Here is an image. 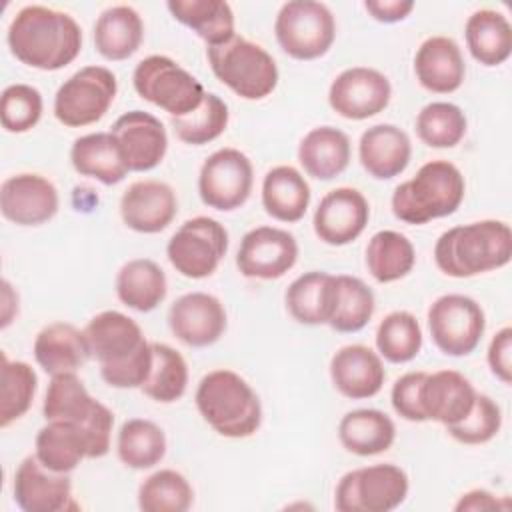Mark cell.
<instances>
[{"label":"cell","instance_id":"obj_40","mask_svg":"<svg viewBox=\"0 0 512 512\" xmlns=\"http://www.w3.org/2000/svg\"><path fill=\"white\" fill-rule=\"evenodd\" d=\"M376 350L390 364H406L422 350V328L408 310L386 314L376 328Z\"/></svg>","mask_w":512,"mask_h":512},{"label":"cell","instance_id":"obj_22","mask_svg":"<svg viewBox=\"0 0 512 512\" xmlns=\"http://www.w3.org/2000/svg\"><path fill=\"white\" fill-rule=\"evenodd\" d=\"M330 380L344 398L364 400L382 390L386 370L380 354L370 346L348 344L334 352L330 360Z\"/></svg>","mask_w":512,"mask_h":512},{"label":"cell","instance_id":"obj_33","mask_svg":"<svg viewBox=\"0 0 512 512\" xmlns=\"http://www.w3.org/2000/svg\"><path fill=\"white\" fill-rule=\"evenodd\" d=\"M464 38L468 52L482 66H500L512 54V26L498 10L472 12L464 26Z\"/></svg>","mask_w":512,"mask_h":512},{"label":"cell","instance_id":"obj_27","mask_svg":"<svg viewBox=\"0 0 512 512\" xmlns=\"http://www.w3.org/2000/svg\"><path fill=\"white\" fill-rule=\"evenodd\" d=\"M36 364L50 376L76 372L90 356L84 330L70 322H52L44 326L32 346Z\"/></svg>","mask_w":512,"mask_h":512},{"label":"cell","instance_id":"obj_32","mask_svg":"<svg viewBox=\"0 0 512 512\" xmlns=\"http://www.w3.org/2000/svg\"><path fill=\"white\" fill-rule=\"evenodd\" d=\"M338 440L350 454L376 456L394 444L396 426L382 410L358 408L340 418Z\"/></svg>","mask_w":512,"mask_h":512},{"label":"cell","instance_id":"obj_6","mask_svg":"<svg viewBox=\"0 0 512 512\" xmlns=\"http://www.w3.org/2000/svg\"><path fill=\"white\" fill-rule=\"evenodd\" d=\"M214 76L244 100H262L278 86V66L260 44L234 34L230 40L206 48Z\"/></svg>","mask_w":512,"mask_h":512},{"label":"cell","instance_id":"obj_18","mask_svg":"<svg viewBox=\"0 0 512 512\" xmlns=\"http://www.w3.org/2000/svg\"><path fill=\"white\" fill-rule=\"evenodd\" d=\"M56 186L42 174L20 172L8 176L0 186V212L16 226H40L58 212Z\"/></svg>","mask_w":512,"mask_h":512},{"label":"cell","instance_id":"obj_44","mask_svg":"<svg viewBox=\"0 0 512 512\" xmlns=\"http://www.w3.org/2000/svg\"><path fill=\"white\" fill-rule=\"evenodd\" d=\"M418 138L430 148H454L462 142L468 130L466 114L452 102H430L414 122Z\"/></svg>","mask_w":512,"mask_h":512},{"label":"cell","instance_id":"obj_15","mask_svg":"<svg viewBox=\"0 0 512 512\" xmlns=\"http://www.w3.org/2000/svg\"><path fill=\"white\" fill-rule=\"evenodd\" d=\"M392 98L390 80L376 68L342 70L328 88L330 108L346 120H366L380 114Z\"/></svg>","mask_w":512,"mask_h":512},{"label":"cell","instance_id":"obj_37","mask_svg":"<svg viewBox=\"0 0 512 512\" xmlns=\"http://www.w3.org/2000/svg\"><path fill=\"white\" fill-rule=\"evenodd\" d=\"M416 250L408 236L396 230L376 232L366 246V268L380 284L396 282L412 272Z\"/></svg>","mask_w":512,"mask_h":512},{"label":"cell","instance_id":"obj_39","mask_svg":"<svg viewBox=\"0 0 512 512\" xmlns=\"http://www.w3.org/2000/svg\"><path fill=\"white\" fill-rule=\"evenodd\" d=\"M152 366L140 390L154 402L172 404L180 400L188 388V364L184 356L162 342H150Z\"/></svg>","mask_w":512,"mask_h":512},{"label":"cell","instance_id":"obj_36","mask_svg":"<svg viewBox=\"0 0 512 512\" xmlns=\"http://www.w3.org/2000/svg\"><path fill=\"white\" fill-rule=\"evenodd\" d=\"M166 8L176 22L190 28L206 46L222 44L236 34L232 6L224 0H168Z\"/></svg>","mask_w":512,"mask_h":512},{"label":"cell","instance_id":"obj_41","mask_svg":"<svg viewBox=\"0 0 512 512\" xmlns=\"http://www.w3.org/2000/svg\"><path fill=\"white\" fill-rule=\"evenodd\" d=\"M96 398L90 396L76 372H64L50 378L46 388L42 414L46 420H66L82 424L94 410Z\"/></svg>","mask_w":512,"mask_h":512},{"label":"cell","instance_id":"obj_10","mask_svg":"<svg viewBox=\"0 0 512 512\" xmlns=\"http://www.w3.org/2000/svg\"><path fill=\"white\" fill-rule=\"evenodd\" d=\"M118 92L116 76L106 66H84L68 76L54 96V116L68 128L96 124L106 116Z\"/></svg>","mask_w":512,"mask_h":512},{"label":"cell","instance_id":"obj_31","mask_svg":"<svg viewBox=\"0 0 512 512\" xmlns=\"http://www.w3.org/2000/svg\"><path fill=\"white\" fill-rule=\"evenodd\" d=\"M114 288L124 306L136 312H152L164 302L168 294V280L154 260L132 258L120 266Z\"/></svg>","mask_w":512,"mask_h":512},{"label":"cell","instance_id":"obj_35","mask_svg":"<svg viewBox=\"0 0 512 512\" xmlns=\"http://www.w3.org/2000/svg\"><path fill=\"white\" fill-rule=\"evenodd\" d=\"M70 162L80 176L94 178L106 186L122 182L128 174L110 132H90L76 138L70 148Z\"/></svg>","mask_w":512,"mask_h":512},{"label":"cell","instance_id":"obj_51","mask_svg":"<svg viewBox=\"0 0 512 512\" xmlns=\"http://www.w3.org/2000/svg\"><path fill=\"white\" fill-rule=\"evenodd\" d=\"M490 372L504 384L512 382V328L504 326L500 328L490 344L486 354Z\"/></svg>","mask_w":512,"mask_h":512},{"label":"cell","instance_id":"obj_42","mask_svg":"<svg viewBox=\"0 0 512 512\" xmlns=\"http://www.w3.org/2000/svg\"><path fill=\"white\" fill-rule=\"evenodd\" d=\"M228 120L230 112L226 102L218 94L206 92L196 110L186 116L170 118V126L180 142L190 146H204L224 134Z\"/></svg>","mask_w":512,"mask_h":512},{"label":"cell","instance_id":"obj_26","mask_svg":"<svg viewBox=\"0 0 512 512\" xmlns=\"http://www.w3.org/2000/svg\"><path fill=\"white\" fill-rule=\"evenodd\" d=\"M288 314L306 326L328 324L338 306V280L334 274L310 270L294 278L284 294Z\"/></svg>","mask_w":512,"mask_h":512},{"label":"cell","instance_id":"obj_28","mask_svg":"<svg viewBox=\"0 0 512 512\" xmlns=\"http://www.w3.org/2000/svg\"><path fill=\"white\" fill-rule=\"evenodd\" d=\"M350 138L334 126H316L298 144V162L316 180H332L350 164Z\"/></svg>","mask_w":512,"mask_h":512},{"label":"cell","instance_id":"obj_2","mask_svg":"<svg viewBox=\"0 0 512 512\" xmlns=\"http://www.w3.org/2000/svg\"><path fill=\"white\" fill-rule=\"evenodd\" d=\"M84 336L102 380L112 388H140L152 366V346L140 324L118 312L104 310L88 320Z\"/></svg>","mask_w":512,"mask_h":512},{"label":"cell","instance_id":"obj_49","mask_svg":"<svg viewBox=\"0 0 512 512\" xmlns=\"http://www.w3.org/2000/svg\"><path fill=\"white\" fill-rule=\"evenodd\" d=\"M426 378L424 370H412L396 378L390 390V402L394 412L408 420V422H426L422 402H420V388Z\"/></svg>","mask_w":512,"mask_h":512},{"label":"cell","instance_id":"obj_11","mask_svg":"<svg viewBox=\"0 0 512 512\" xmlns=\"http://www.w3.org/2000/svg\"><path fill=\"white\" fill-rule=\"evenodd\" d=\"M226 252L228 230L210 216H194L182 222L166 244L172 268L190 280L212 276Z\"/></svg>","mask_w":512,"mask_h":512},{"label":"cell","instance_id":"obj_46","mask_svg":"<svg viewBox=\"0 0 512 512\" xmlns=\"http://www.w3.org/2000/svg\"><path fill=\"white\" fill-rule=\"evenodd\" d=\"M38 376L28 362L8 360L2 352V402H0V426L8 428L22 418L36 396Z\"/></svg>","mask_w":512,"mask_h":512},{"label":"cell","instance_id":"obj_54","mask_svg":"<svg viewBox=\"0 0 512 512\" xmlns=\"http://www.w3.org/2000/svg\"><path fill=\"white\" fill-rule=\"evenodd\" d=\"M18 314V294L8 280L2 282V328H8Z\"/></svg>","mask_w":512,"mask_h":512},{"label":"cell","instance_id":"obj_19","mask_svg":"<svg viewBox=\"0 0 512 512\" xmlns=\"http://www.w3.org/2000/svg\"><path fill=\"white\" fill-rule=\"evenodd\" d=\"M224 304L208 292H188L176 298L168 310L170 332L192 348L212 346L226 332Z\"/></svg>","mask_w":512,"mask_h":512},{"label":"cell","instance_id":"obj_21","mask_svg":"<svg viewBox=\"0 0 512 512\" xmlns=\"http://www.w3.org/2000/svg\"><path fill=\"white\" fill-rule=\"evenodd\" d=\"M178 212L176 192L162 180H136L120 198L122 222L140 234L166 230Z\"/></svg>","mask_w":512,"mask_h":512},{"label":"cell","instance_id":"obj_24","mask_svg":"<svg viewBox=\"0 0 512 512\" xmlns=\"http://www.w3.org/2000/svg\"><path fill=\"white\" fill-rule=\"evenodd\" d=\"M472 382L456 370H438L428 374L420 388V402L426 420L452 426L464 420L476 400Z\"/></svg>","mask_w":512,"mask_h":512},{"label":"cell","instance_id":"obj_12","mask_svg":"<svg viewBox=\"0 0 512 512\" xmlns=\"http://www.w3.org/2000/svg\"><path fill=\"white\" fill-rule=\"evenodd\" d=\"M428 330L436 348L446 356H468L484 336L486 314L470 296L444 294L428 308Z\"/></svg>","mask_w":512,"mask_h":512},{"label":"cell","instance_id":"obj_34","mask_svg":"<svg viewBox=\"0 0 512 512\" xmlns=\"http://www.w3.org/2000/svg\"><path fill=\"white\" fill-rule=\"evenodd\" d=\"M36 458L50 470L70 474L78 464L88 458V440L80 424L66 420H46L38 430Z\"/></svg>","mask_w":512,"mask_h":512},{"label":"cell","instance_id":"obj_25","mask_svg":"<svg viewBox=\"0 0 512 512\" xmlns=\"http://www.w3.org/2000/svg\"><path fill=\"white\" fill-rule=\"evenodd\" d=\"M358 158L372 178L390 180L402 174L410 164V136L396 124H374L360 136Z\"/></svg>","mask_w":512,"mask_h":512},{"label":"cell","instance_id":"obj_50","mask_svg":"<svg viewBox=\"0 0 512 512\" xmlns=\"http://www.w3.org/2000/svg\"><path fill=\"white\" fill-rule=\"evenodd\" d=\"M80 426H82V430L86 434V440H88V458L106 456L108 450H110L112 428H114L112 410L98 400L92 414Z\"/></svg>","mask_w":512,"mask_h":512},{"label":"cell","instance_id":"obj_13","mask_svg":"<svg viewBox=\"0 0 512 512\" xmlns=\"http://www.w3.org/2000/svg\"><path fill=\"white\" fill-rule=\"evenodd\" d=\"M254 168L250 158L238 148L212 152L198 172L200 200L214 210L232 212L240 208L252 192Z\"/></svg>","mask_w":512,"mask_h":512},{"label":"cell","instance_id":"obj_14","mask_svg":"<svg viewBox=\"0 0 512 512\" xmlns=\"http://www.w3.org/2000/svg\"><path fill=\"white\" fill-rule=\"evenodd\" d=\"M296 260V238L276 226H256L248 230L236 252L238 272L254 280H278L294 268Z\"/></svg>","mask_w":512,"mask_h":512},{"label":"cell","instance_id":"obj_48","mask_svg":"<svg viewBox=\"0 0 512 512\" xmlns=\"http://www.w3.org/2000/svg\"><path fill=\"white\" fill-rule=\"evenodd\" d=\"M502 428V410L500 406L488 396V394H476L474 406L470 414L452 424L446 426V432L460 444L476 446L490 442Z\"/></svg>","mask_w":512,"mask_h":512},{"label":"cell","instance_id":"obj_4","mask_svg":"<svg viewBox=\"0 0 512 512\" xmlns=\"http://www.w3.org/2000/svg\"><path fill=\"white\" fill-rule=\"evenodd\" d=\"M202 420L224 438H248L262 424V404L238 372L218 368L202 376L194 394Z\"/></svg>","mask_w":512,"mask_h":512},{"label":"cell","instance_id":"obj_23","mask_svg":"<svg viewBox=\"0 0 512 512\" xmlns=\"http://www.w3.org/2000/svg\"><path fill=\"white\" fill-rule=\"evenodd\" d=\"M414 74L420 86L428 92H456L466 76V64L458 42L450 36L426 38L414 54Z\"/></svg>","mask_w":512,"mask_h":512},{"label":"cell","instance_id":"obj_29","mask_svg":"<svg viewBox=\"0 0 512 512\" xmlns=\"http://www.w3.org/2000/svg\"><path fill=\"white\" fill-rule=\"evenodd\" d=\"M262 206L278 222L294 224L304 218L310 206V184L302 172L290 164L274 166L262 180Z\"/></svg>","mask_w":512,"mask_h":512},{"label":"cell","instance_id":"obj_43","mask_svg":"<svg viewBox=\"0 0 512 512\" xmlns=\"http://www.w3.org/2000/svg\"><path fill=\"white\" fill-rule=\"evenodd\" d=\"M192 502L190 482L172 468L156 470L138 488V508L144 512H186Z\"/></svg>","mask_w":512,"mask_h":512},{"label":"cell","instance_id":"obj_20","mask_svg":"<svg viewBox=\"0 0 512 512\" xmlns=\"http://www.w3.org/2000/svg\"><path fill=\"white\" fill-rule=\"evenodd\" d=\"M12 494L16 506L24 512H64L76 508L68 474L46 468L36 454L26 456L18 464Z\"/></svg>","mask_w":512,"mask_h":512},{"label":"cell","instance_id":"obj_17","mask_svg":"<svg viewBox=\"0 0 512 512\" xmlns=\"http://www.w3.org/2000/svg\"><path fill=\"white\" fill-rule=\"evenodd\" d=\"M370 220L366 196L350 186H340L326 192L312 218L314 234L328 246H346L354 242Z\"/></svg>","mask_w":512,"mask_h":512},{"label":"cell","instance_id":"obj_45","mask_svg":"<svg viewBox=\"0 0 512 512\" xmlns=\"http://www.w3.org/2000/svg\"><path fill=\"white\" fill-rule=\"evenodd\" d=\"M338 306L328 326L340 334H354L370 322L376 300L372 288L358 276L338 274Z\"/></svg>","mask_w":512,"mask_h":512},{"label":"cell","instance_id":"obj_5","mask_svg":"<svg viewBox=\"0 0 512 512\" xmlns=\"http://www.w3.org/2000/svg\"><path fill=\"white\" fill-rule=\"evenodd\" d=\"M464 192L466 182L458 166L448 160H430L410 180L394 188L390 206L400 222L422 226L454 214L464 200Z\"/></svg>","mask_w":512,"mask_h":512},{"label":"cell","instance_id":"obj_16","mask_svg":"<svg viewBox=\"0 0 512 512\" xmlns=\"http://www.w3.org/2000/svg\"><path fill=\"white\" fill-rule=\"evenodd\" d=\"M128 172L154 170L166 156L168 134L150 112L130 110L118 116L110 128Z\"/></svg>","mask_w":512,"mask_h":512},{"label":"cell","instance_id":"obj_38","mask_svg":"<svg viewBox=\"0 0 512 512\" xmlns=\"http://www.w3.org/2000/svg\"><path fill=\"white\" fill-rule=\"evenodd\" d=\"M164 430L146 418L126 420L116 438V454L120 462L132 470H148L166 456Z\"/></svg>","mask_w":512,"mask_h":512},{"label":"cell","instance_id":"obj_53","mask_svg":"<svg viewBox=\"0 0 512 512\" xmlns=\"http://www.w3.org/2000/svg\"><path fill=\"white\" fill-rule=\"evenodd\" d=\"M506 506H508V500H500L492 492H488L484 488H476V490H470V492L462 494L460 500L456 502L454 510H458V512H466V510L478 512V510H498V508H506Z\"/></svg>","mask_w":512,"mask_h":512},{"label":"cell","instance_id":"obj_30","mask_svg":"<svg viewBox=\"0 0 512 512\" xmlns=\"http://www.w3.org/2000/svg\"><path fill=\"white\" fill-rule=\"evenodd\" d=\"M144 40L142 16L128 4H116L106 8L94 24L96 52L110 60H128L138 52Z\"/></svg>","mask_w":512,"mask_h":512},{"label":"cell","instance_id":"obj_8","mask_svg":"<svg viewBox=\"0 0 512 512\" xmlns=\"http://www.w3.org/2000/svg\"><path fill=\"white\" fill-rule=\"evenodd\" d=\"M274 36L284 54L294 60L322 58L334 44L336 20L324 2H284L274 20Z\"/></svg>","mask_w":512,"mask_h":512},{"label":"cell","instance_id":"obj_1","mask_svg":"<svg viewBox=\"0 0 512 512\" xmlns=\"http://www.w3.org/2000/svg\"><path fill=\"white\" fill-rule=\"evenodd\" d=\"M6 42L18 62L36 70L54 72L78 58L82 50V28L68 12L28 4L12 18Z\"/></svg>","mask_w":512,"mask_h":512},{"label":"cell","instance_id":"obj_7","mask_svg":"<svg viewBox=\"0 0 512 512\" xmlns=\"http://www.w3.org/2000/svg\"><path fill=\"white\" fill-rule=\"evenodd\" d=\"M132 84L142 100L158 106L172 118L196 110L206 94L196 76L164 54L142 58L132 72Z\"/></svg>","mask_w":512,"mask_h":512},{"label":"cell","instance_id":"obj_9","mask_svg":"<svg viewBox=\"0 0 512 512\" xmlns=\"http://www.w3.org/2000/svg\"><path fill=\"white\" fill-rule=\"evenodd\" d=\"M410 490L408 474L396 464H372L346 472L334 490L338 512H390Z\"/></svg>","mask_w":512,"mask_h":512},{"label":"cell","instance_id":"obj_47","mask_svg":"<svg viewBox=\"0 0 512 512\" xmlns=\"http://www.w3.org/2000/svg\"><path fill=\"white\" fill-rule=\"evenodd\" d=\"M42 110V94L30 84H10L0 96V122L6 132L24 134L32 130L40 122Z\"/></svg>","mask_w":512,"mask_h":512},{"label":"cell","instance_id":"obj_3","mask_svg":"<svg viewBox=\"0 0 512 512\" xmlns=\"http://www.w3.org/2000/svg\"><path fill=\"white\" fill-rule=\"evenodd\" d=\"M512 258V230L502 220L448 228L434 244V262L450 278H472L504 268Z\"/></svg>","mask_w":512,"mask_h":512},{"label":"cell","instance_id":"obj_52","mask_svg":"<svg viewBox=\"0 0 512 512\" xmlns=\"http://www.w3.org/2000/svg\"><path fill=\"white\" fill-rule=\"evenodd\" d=\"M364 10L382 24H394L408 18V14L414 10V2L412 0H366Z\"/></svg>","mask_w":512,"mask_h":512}]
</instances>
